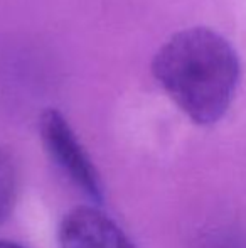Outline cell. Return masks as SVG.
Listing matches in <instances>:
<instances>
[{
	"label": "cell",
	"mask_w": 246,
	"mask_h": 248,
	"mask_svg": "<svg viewBox=\"0 0 246 248\" xmlns=\"http://www.w3.org/2000/svg\"><path fill=\"white\" fill-rule=\"evenodd\" d=\"M152 73L197 125L224 117L240 81L238 54L221 34L190 27L174 34L152 61Z\"/></svg>",
	"instance_id": "6da1fadb"
},
{
	"label": "cell",
	"mask_w": 246,
	"mask_h": 248,
	"mask_svg": "<svg viewBox=\"0 0 246 248\" xmlns=\"http://www.w3.org/2000/svg\"><path fill=\"white\" fill-rule=\"evenodd\" d=\"M39 134L47 155L58 169L93 202L101 204L105 191L98 169L64 115L54 108L43 111L39 118Z\"/></svg>",
	"instance_id": "7a4b0ae2"
},
{
	"label": "cell",
	"mask_w": 246,
	"mask_h": 248,
	"mask_svg": "<svg viewBox=\"0 0 246 248\" xmlns=\"http://www.w3.org/2000/svg\"><path fill=\"white\" fill-rule=\"evenodd\" d=\"M59 248H137L113 218L95 206L72 208L58 228Z\"/></svg>",
	"instance_id": "3957f363"
},
{
	"label": "cell",
	"mask_w": 246,
	"mask_h": 248,
	"mask_svg": "<svg viewBox=\"0 0 246 248\" xmlns=\"http://www.w3.org/2000/svg\"><path fill=\"white\" fill-rule=\"evenodd\" d=\"M19 194V176L14 160L0 149V225L9 219Z\"/></svg>",
	"instance_id": "277c9868"
},
{
	"label": "cell",
	"mask_w": 246,
	"mask_h": 248,
	"mask_svg": "<svg viewBox=\"0 0 246 248\" xmlns=\"http://www.w3.org/2000/svg\"><path fill=\"white\" fill-rule=\"evenodd\" d=\"M0 248H24V247L15 242H9V240H0Z\"/></svg>",
	"instance_id": "5b68a950"
}]
</instances>
